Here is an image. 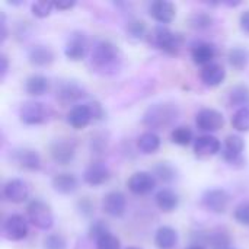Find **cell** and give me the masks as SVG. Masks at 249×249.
<instances>
[{
    "instance_id": "obj_1",
    "label": "cell",
    "mask_w": 249,
    "mask_h": 249,
    "mask_svg": "<svg viewBox=\"0 0 249 249\" xmlns=\"http://www.w3.org/2000/svg\"><path fill=\"white\" fill-rule=\"evenodd\" d=\"M89 63L93 71L102 76H112L118 73L123 66V53L112 41L98 39L92 45Z\"/></svg>"
},
{
    "instance_id": "obj_2",
    "label": "cell",
    "mask_w": 249,
    "mask_h": 249,
    "mask_svg": "<svg viewBox=\"0 0 249 249\" xmlns=\"http://www.w3.org/2000/svg\"><path fill=\"white\" fill-rule=\"evenodd\" d=\"M181 117L179 105L175 102H156L152 104L143 114L142 123L144 127L153 130H163L175 124V121Z\"/></svg>"
},
{
    "instance_id": "obj_3",
    "label": "cell",
    "mask_w": 249,
    "mask_h": 249,
    "mask_svg": "<svg viewBox=\"0 0 249 249\" xmlns=\"http://www.w3.org/2000/svg\"><path fill=\"white\" fill-rule=\"evenodd\" d=\"M146 39L152 47L169 55H177L185 44L184 35L179 32H174L166 25H156L152 31H149Z\"/></svg>"
},
{
    "instance_id": "obj_4",
    "label": "cell",
    "mask_w": 249,
    "mask_h": 249,
    "mask_svg": "<svg viewBox=\"0 0 249 249\" xmlns=\"http://www.w3.org/2000/svg\"><path fill=\"white\" fill-rule=\"evenodd\" d=\"M26 219L32 226L44 232L54 226V213L51 206L39 198H34L26 204Z\"/></svg>"
},
{
    "instance_id": "obj_5",
    "label": "cell",
    "mask_w": 249,
    "mask_h": 249,
    "mask_svg": "<svg viewBox=\"0 0 249 249\" xmlns=\"http://www.w3.org/2000/svg\"><path fill=\"white\" fill-rule=\"evenodd\" d=\"M245 147V140L239 134H229L223 140L222 159L232 168H244L247 165V159L244 156Z\"/></svg>"
},
{
    "instance_id": "obj_6",
    "label": "cell",
    "mask_w": 249,
    "mask_h": 249,
    "mask_svg": "<svg viewBox=\"0 0 249 249\" xmlns=\"http://www.w3.org/2000/svg\"><path fill=\"white\" fill-rule=\"evenodd\" d=\"M50 111L39 101H26L19 108V120L25 125H39L48 121Z\"/></svg>"
},
{
    "instance_id": "obj_7",
    "label": "cell",
    "mask_w": 249,
    "mask_h": 249,
    "mask_svg": "<svg viewBox=\"0 0 249 249\" xmlns=\"http://www.w3.org/2000/svg\"><path fill=\"white\" fill-rule=\"evenodd\" d=\"M77 150V142L70 137H60L51 142L50 156L58 165H69L73 162Z\"/></svg>"
},
{
    "instance_id": "obj_8",
    "label": "cell",
    "mask_w": 249,
    "mask_h": 249,
    "mask_svg": "<svg viewBox=\"0 0 249 249\" xmlns=\"http://www.w3.org/2000/svg\"><path fill=\"white\" fill-rule=\"evenodd\" d=\"M1 231H3V236L10 241V242H19L23 241L28 235H29V225H28V219L23 217L22 214L13 213L9 214L1 225Z\"/></svg>"
},
{
    "instance_id": "obj_9",
    "label": "cell",
    "mask_w": 249,
    "mask_h": 249,
    "mask_svg": "<svg viewBox=\"0 0 249 249\" xmlns=\"http://www.w3.org/2000/svg\"><path fill=\"white\" fill-rule=\"evenodd\" d=\"M196 125L204 134H213L223 128L225 117L219 109L214 108H201L196 114Z\"/></svg>"
},
{
    "instance_id": "obj_10",
    "label": "cell",
    "mask_w": 249,
    "mask_h": 249,
    "mask_svg": "<svg viewBox=\"0 0 249 249\" xmlns=\"http://www.w3.org/2000/svg\"><path fill=\"white\" fill-rule=\"evenodd\" d=\"M201 204L214 214H223L231 204V194L223 188H209L201 196Z\"/></svg>"
},
{
    "instance_id": "obj_11",
    "label": "cell",
    "mask_w": 249,
    "mask_h": 249,
    "mask_svg": "<svg viewBox=\"0 0 249 249\" xmlns=\"http://www.w3.org/2000/svg\"><path fill=\"white\" fill-rule=\"evenodd\" d=\"M89 51V41L85 32L73 31L64 45V55L70 61H82Z\"/></svg>"
},
{
    "instance_id": "obj_12",
    "label": "cell",
    "mask_w": 249,
    "mask_h": 249,
    "mask_svg": "<svg viewBox=\"0 0 249 249\" xmlns=\"http://www.w3.org/2000/svg\"><path fill=\"white\" fill-rule=\"evenodd\" d=\"M29 185L20 178L7 179L1 187V197L4 201L12 204H22L29 198Z\"/></svg>"
},
{
    "instance_id": "obj_13",
    "label": "cell",
    "mask_w": 249,
    "mask_h": 249,
    "mask_svg": "<svg viewBox=\"0 0 249 249\" xmlns=\"http://www.w3.org/2000/svg\"><path fill=\"white\" fill-rule=\"evenodd\" d=\"M222 147H223V143L213 134H201L193 143L196 158L203 159V160L214 158L216 155L222 153Z\"/></svg>"
},
{
    "instance_id": "obj_14",
    "label": "cell",
    "mask_w": 249,
    "mask_h": 249,
    "mask_svg": "<svg viewBox=\"0 0 249 249\" xmlns=\"http://www.w3.org/2000/svg\"><path fill=\"white\" fill-rule=\"evenodd\" d=\"M55 96L63 104L77 105L79 101H82L88 96V90L76 80H63L57 86Z\"/></svg>"
},
{
    "instance_id": "obj_15",
    "label": "cell",
    "mask_w": 249,
    "mask_h": 249,
    "mask_svg": "<svg viewBox=\"0 0 249 249\" xmlns=\"http://www.w3.org/2000/svg\"><path fill=\"white\" fill-rule=\"evenodd\" d=\"M156 182L158 179L153 177L152 172L139 171L127 179V188L134 196H147L156 188Z\"/></svg>"
},
{
    "instance_id": "obj_16",
    "label": "cell",
    "mask_w": 249,
    "mask_h": 249,
    "mask_svg": "<svg viewBox=\"0 0 249 249\" xmlns=\"http://www.w3.org/2000/svg\"><path fill=\"white\" fill-rule=\"evenodd\" d=\"M111 179V171L105 162L95 160L86 166L83 171V182L89 187H101Z\"/></svg>"
},
{
    "instance_id": "obj_17",
    "label": "cell",
    "mask_w": 249,
    "mask_h": 249,
    "mask_svg": "<svg viewBox=\"0 0 249 249\" xmlns=\"http://www.w3.org/2000/svg\"><path fill=\"white\" fill-rule=\"evenodd\" d=\"M66 121L67 124L74 128V130H83L86 128L92 121H95L93 118V112L90 108V104H77L73 105L70 108V111L66 115Z\"/></svg>"
},
{
    "instance_id": "obj_18",
    "label": "cell",
    "mask_w": 249,
    "mask_h": 249,
    "mask_svg": "<svg viewBox=\"0 0 249 249\" xmlns=\"http://www.w3.org/2000/svg\"><path fill=\"white\" fill-rule=\"evenodd\" d=\"M127 210V198L121 191H109L102 198V212L109 217L120 219L125 214Z\"/></svg>"
},
{
    "instance_id": "obj_19",
    "label": "cell",
    "mask_w": 249,
    "mask_h": 249,
    "mask_svg": "<svg viewBox=\"0 0 249 249\" xmlns=\"http://www.w3.org/2000/svg\"><path fill=\"white\" fill-rule=\"evenodd\" d=\"M12 160L16 166H19L20 169L25 171H39L41 169V156L36 150L29 149V147H22V149H16L12 152Z\"/></svg>"
},
{
    "instance_id": "obj_20",
    "label": "cell",
    "mask_w": 249,
    "mask_h": 249,
    "mask_svg": "<svg viewBox=\"0 0 249 249\" xmlns=\"http://www.w3.org/2000/svg\"><path fill=\"white\" fill-rule=\"evenodd\" d=\"M149 15L159 25H168L175 19L177 7L169 0H155L149 4Z\"/></svg>"
},
{
    "instance_id": "obj_21",
    "label": "cell",
    "mask_w": 249,
    "mask_h": 249,
    "mask_svg": "<svg viewBox=\"0 0 249 249\" xmlns=\"http://www.w3.org/2000/svg\"><path fill=\"white\" fill-rule=\"evenodd\" d=\"M217 55V48L214 44L209 41H196L191 45V58L197 66H209L214 63V58Z\"/></svg>"
},
{
    "instance_id": "obj_22",
    "label": "cell",
    "mask_w": 249,
    "mask_h": 249,
    "mask_svg": "<svg viewBox=\"0 0 249 249\" xmlns=\"http://www.w3.org/2000/svg\"><path fill=\"white\" fill-rule=\"evenodd\" d=\"M26 57H28V61L35 67H47L53 64V61L55 60L54 50L45 44H35L29 47Z\"/></svg>"
},
{
    "instance_id": "obj_23",
    "label": "cell",
    "mask_w": 249,
    "mask_h": 249,
    "mask_svg": "<svg viewBox=\"0 0 249 249\" xmlns=\"http://www.w3.org/2000/svg\"><path fill=\"white\" fill-rule=\"evenodd\" d=\"M51 187L57 194L61 196H70L77 191L79 188V179L74 174L70 172H60L55 174L51 179Z\"/></svg>"
},
{
    "instance_id": "obj_24",
    "label": "cell",
    "mask_w": 249,
    "mask_h": 249,
    "mask_svg": "<svg viewBox=\"0 0 249 249\" xmlns=\"http://www.w3.org/2000/svg\"><path fill=\"white\" fill-rule=\"evenodd\" d=\"M200 79L204 86L207 88H217L226 80V70L219 63H212L209 66L201 67Z\"/></svg>"
},
{
    "instance_id": "obj_25",
    "label": "cell",
    "mask_w": 249,
    "mask_h": 249,
    "mask_svg": "<svg viewBox=\"0 0 249 249\" xmlns=\"http://www.w3.org/2000/svg\"><path fill=\"white\" fill-rule=\"evenodd\" d=\"M156 206L163 213H172L179 207V196L171 188H162L155 196Z\"/></svg>"
},
{
    "instance_id": "obj_26",
    "label": "cell",
    "mask_w": 249,
    "mask_h": 249,
    "mask_svg": "<svg viewBox=\"0 0 249 249\" xmlns=\"http://www.w3.org/2000/svg\"><path fill=\"white\" fill-rule=\"evenodd\" d=\"M178 239V232L171 226H160L155 232V245L158 249H174Z\"/></svg>"
},
{
    "instance_id": "obj_27",
    "label": "cell",
    "mask_w": 249,
    "mask_h": 249,
    "mask_svg": "<svg viewBox=\"0 0 249 249\" xmlns=\"http://www.w3.org/2000/svg\"><path fill=\"white\" fill-rule=\"evenodd\" d=\"M50 89V80L44 74H31L25 80V92L29 96H42Z\"/></svg>"
},
{
    "instance_id": "obj_28",
    "label": "cell",
    "mask_w": 249,
    "mask_h": 249,
    "mask_svg": "<svg viewBox=\"0 0 249 249\" xmlns=\"http://www.w3.org/2000/svg\"><path fill=\"white\" fill-rule=\"evenodd\" d=\"M228 102L231 107L241 109V108H249V86L239 83L229 89L228 93Z\"/></svg>"
},
{
    "instance_id": "obj_29",
    "label": "cell",
    "mask_w": 249,
    "mask_h": 249,
    "mask_svg": "<svg viewBox=\"0 0 249 249\" xmlns=\"http://www.w3.org/2000/svg\"><path fill=\"white\" fill-rule=\"evenodd\" d=\"M162 140L155 131H144L137 137V149L143 155H153L160 149Z\"/></svg>"
},
{
    "instance_id": "obj_30",
    "label": "cell",
    "mask_w": 249,
    "mask_h": 249,
    "mask_svg": "<svg viewBox=\"0 0 249 249\" xmlns=\"http://www.w3.org/2000/svg\"><path fill=\"white\" fill-rule=\"evenodd\" d=\"M206 244L212 249H232V236L225 229H214L206 233Z\"/></svg>"
},
{
    "instance_id": "obj_31",
    "label": "cell",
    "mask_w": 249,
    "mask_h": 249,
    "mask_svg": "<svg viewBox=\"0 0 249 249\" xmlns=\"http://www.w3.org/2000/svg\"><path fill=\"white\" fill-rule=\"evenodd\" d=\"M152 174L158 181H160L163 184H172L178 178V169L171 162H166V160L158 162L152 168Z\"/></svg>"
},
{
    "instance_id": "obj_32",
    "label": "cell",
    "mask_w": 249,
    "mask_h": 249,
    "mask_svg": "<svg viewBox=\"0 0 249 249\" xmlns=\"http://www.w3.org/2000/svg\"><path fill=\"white\" fill-rule=\"evenodd\" d=\"M228 61L231 67H233L235 70L238 71L244 70L249 64V48L242 47V45H236L231 48L228 53Z\"/></svg>"
},
{
    "instance_id": "obj_33",
    "label": "cell",
    "mask_w": 249,
    "mask_h": 249,
    "mask_svg": "<svg viewBox=\"0 0 249 249\" xmlns=\"http://www.w3.org/2000/svg\"><path fill=\"white\" fill-rule=\"evenodd\" d=\"M214 23V18L209 13V12H194L188 16V25L190 28L196 29V31H206L209 28H212Z\"/></svg>"
},
{
    "instance_id": "obj_34",
    "label": "cell",
    "mask_w": 249,
    "mask_h": 249,
    "mask_svg": "<svg viewBox=\"0 0 249 249\" xmlns=\"http://www.w3.org/2000/svg\"><path fill=\"white\" fill-rule=\"evenodd\" d=\"M194 133L187 125H178L171 131V142L177 146H188L194 143Z\"/></svg>"
},
{
    "instance_id": "obj_35",
    "label": "cell",
    "mask_w": 249,
    "mask_h": 249,
    "mask_svg": "<svg viewBox=\"0 0 249 249\" xmlns=\"http://www.w3.org/2000/svg\"><path fill=\"white\" fill-rule=\"evenodd\" d=\"M125 31H127L130 38L137 39V41L147 38V34H149L147 26H146L144 20H142V19H130L127 22Z\"/></svg>"
},
{
    "instance_id": "obj_36",
    "label": "cell",
    "mask_w": 249,
    "mask_h": 249,
    "mask_svg": "<svg viewBox=\"0 0 249 249\" xmlns=\"http://www.w3.org/2000/svg\"><path fill=\"white\" fill-rule=\"evenodd\" d=\"M232 125L239 133H249V108L236 109L232 117Z\"/></svg>"
},
{
    "instance_id": "obj_37",
    "label": "cell",
    "mask_w": 249,
    "mask_h": 249,
    "mask_svg": "<svg viewBox=\"0 0 249 249\" xmlns=\"http://www.w3.org/2000/svg\"><path fill=\"white\" fill-rule=\"evenodd\" d=\"M54 9H55L54 7V1H50V0H38V1H34L31 4V12L38 19L48 18L53 13Z\"/></svg>"
},
{
    "instance_id": "obj_38",
    "label": "cell",
    "mask_w": 249,
    "mask_h": 249,
    "mask_svg": "<svg viewBox=\"0 0 249 249\" xmlns=\"http://www.w3.org/2000/svg\"><path fill=\"white\" fill-rule=\"evenodd\" d=\"M108 233H111V232H109V226H108V223H107L105 220L98 219V220H93V222L89 225L88 235H89V239H92V241H95V242H96L98 239H101L102 236L108 235Z\"/></svg>"
},
{
    "instance_id": "obj_39",
    "label": "cell",
    "mask_w": 249,
    "mask_h": 249,
    "mask_svg": "<svg viewBox=\"0 0 249 249\" xmlns=\"http://www.w3.org/2000/svg\"><path fill=\"white\" fill-rule=\"evenodd\" d=\"M44 249H69L67 241L60 233H48L42 241Z\"/></svg>"
},
{
    "instance_id": "obj_40",
    "label": "cell",
    "mask_w": 249,
    "mask_h": 249,
    "mask_svg": "<svg viewBox=\"0 0 249 249\" xmlns=\"http://www.w3.org/2000/svg\"><path fill=\"white\" fill-rule=\"evenodd\" d=\"M89 147H90L92 153H95V155L104 153L108 149V137L104 133L93 134L89 140Z\"/></svg>"
},
{
    "instance_id": "obj_41",
    "label": "cell",
    "mask_w": 249,
    "mask_h": 249,
    "mask_svg": "<svg viewBox=\"0 0 249 249\" xmlns=\"http://www.w3.org/2000/svg\"><path fill=\"white\" fill-rule=\"evenodd\" d=\"M233 219L238 225L249 226V200L239 203L233 210Z\"/></svg>"
},
{
    "instance_id": "obj_42",
    "label": "cell",
    "mask_w": 249,
    "mask_h": 249,
    "mask_svg": "<svg viewBox=\"0 0 249 249\" xmlns=\"http://www.w3.org/2000/svg\"><path fill=\"white\" fill-rule=\"evenodd\" d=\"M76 210L83 219H90L95 212V204L89 197H82L76 203Z\"/></svg>"
},
{
    "instance_id": "obj_43",
    "label": "cell",
    "mask_w": 249,
    "mask_h": 249,
    "mask_svg": "<svg viewBox=\"0 0 249 249\" xmlns=\"http://www.w3.org/2000/svg\"><path fill=\"white\" fill-rule=\"evenodd\" d=\"M95 244H96V249H121V241L112 233L102 236Z\"/></svg>"
},
{
    "instance_id": "obj_44",
    "label": "cell",
    "mask_w": 249,
    "mask_h": 249,
    "mask_svg": "<svg viewBox=\"0 0 249 249\" xmlns=\"http://www.w3.org/2000/svg\"><path fill=\"white\" fill-rule=\"evenodd\" d=\"M89 104H90V108H92L95 121L104 120V118H105V109H104V107H102L98 101H90Z\"/></svg>"
},
{
    "instance_id": "obj_45",
    "label": "cell",
    "mask_w": 249,
    "mask_h": 249,
    "mask_svg": "<svg viewBox=\"0 0 249 249\" xmlns=\"http://www.w3.org/2000/svg\"><path fill=\"white\" fill-rule=\"evenodd\" d=\"M7 38V20H6V13L0 10V42L3 44Z\"/></svg>"
},
{
    "instance_id": "obj_46",
    "label": "cell",
    "mask_w": 249,
    "mask_h": 249,
    "mask_svg": "<svg viewBox=\"0 0 249 249\" xmlns=\"http://www.w3.org/2000/svg\"><path fill=\"white\" fill-rule=\"evenodd\" d=\"M76 6V0H57L54 1L55 10H70Z\"/></svg>"
},
{
    "instance_id": "obj_47",
    "label": "cell",
    "mask_w": 249,
    "mask_h": 249,
    "mask_svg": "<svg viewBox=\"0 0 249 249\" xmlns=\"http://www.w3.org/2000/svg\"><path fill=\"white\" fill-rule=\"evenodd\" d=\"M9 71V58L4 53L0 54V79L4 80L6 74Z\"/></svg>"
},
{
    "instance_id": "obj_48",
    "label": "cell",
    "mask_w": 249,
    "mask_h": 249,
    "mask_svg": "<svg viewBox=\"0 0 249 249\" xmlns=\"http://www.w3.org/2000/svg\"><path fill=\"white\" fill-rule=\"evenodd\" d=\"M239 26H241V29L245 34H249V9H245L241 13V16H239Z\"/></svg>"
},
{
    "instance_id": "obj_49",
    "label": "cell",
    "mask_w": 249,
    "mask_h": 249,
    "mask_svg": "<svg viewBox=\"0 0 249 249\" xmlns=\"http://www.w3.org/2000/svg\"><path fill=\"white\" fill-rule=\"evenodd\" d=\"M222 4L229 6V7H236V6H239V4H241V1H223Z\"/></svg>"
},
{
    "instance_id": "obj_50",
    "label": "cell",
    "mask_w": 249,
    "mask_h": 249,
    "mask_svg": "<svg viewBox=\"0 0 249 249\" xmlns=\"http://www.w3.org/2000/svg\"><path fill=\"white\" fill-rule=\"evenodd\" d=\"M187 249H207L204 245H200V244H193L191 247H188Z\"/></svg>"
},
{
    "instance_id": "obj_51",
    "label": "cell",
    "mask_w": 249,
    "mask_h": 249,
    "mask_svg": "<svg viewBox=\"0 0 249 249\" xmlns=\"http://www.w3.org/2000/svg\"><path fill=\"white\" fill-rule=\"evenodd\" d=\"M127 249H142V248H136V247H128Z\"/></svg>"
}]
</instances>
